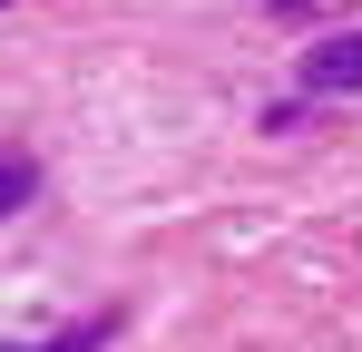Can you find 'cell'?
Here are the masks:
<instances>
[{
  "instance_id": "obj_2",
  "label": "cell",
  "mask_w": 362,
  "mask_h": 352,
  "mask_svg": "<svg viewBox=\"0 0 362 352\" xmlns=\"http://www.w3.org/2000/svg\"><path fill=\"white\" fill-rule=\"evenodd\" d=\"M30 196H40V167L30 157H0V216H20Z\"/></svg>"
},
{
  "instance_id": "obj_1",
  "label": "cell",
  "mask_w": 362,
  "mask_h": 352,
  "mask_svg": "<svg viewBox=\"0 0 362 352\" xmlns=\"http://www.w3.org/2000/svg\"><path fill=\"white\" fill-rule=\"evenodd\" d=\"M303 88H323V98L362 88V30H343V40H313V49H303Z\"/></svg>"
}]
</instances>
